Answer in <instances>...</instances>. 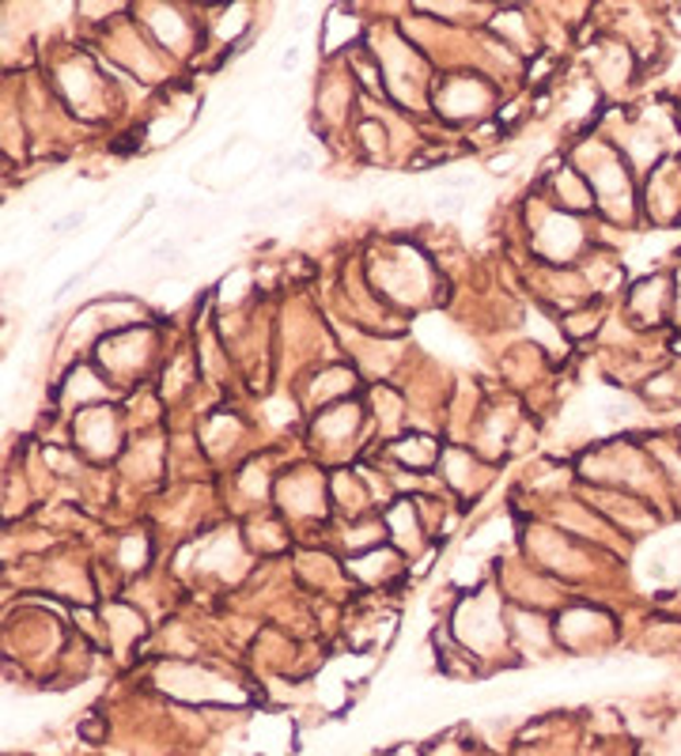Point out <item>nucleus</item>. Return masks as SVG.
Masks as SVG:
<instances>
[{
    "label": "nucleus",
    "mask_w": 681,
    "mask_h": 756,
    "mask_svg": "<svg viewBox=\"0 0 681 756\" xmlns=\"http://www.w3.org/2000/svg\"><path fill=\"white\" fill-rule=\"evenodd\" d=\"M640 216H647L652 224H674V220H681V163L678 159H663V163L647 174Z\"/></svg>",
    "instance_id": "obj_1"
},
{
    "label": "nucleus",
    "mask_w": 681,
    "mask_h": 756,
    "mask_svg": "<svg viewBox=\"0 0 681 756\" xmlns=\"http://www.w3.org/2000/svg\"><path fill=\"white\" fill-rule=\"evenodd\" d=\"M629 318L644 330L663 325L670 318L674 322V281L667 276H647L629 292Z\"/></svg>",
    "instance_id": "obj_2"
},
{
    "label": "nucleus",
    "mask_w": 681,
    "mask_h": 756,
    "mask_svg": "<svg viewBox=\"0 0 681 756\" xmlns=\"http://www.w3.org/2000/svg\"><path fill=\"white\" fill-rule=\"evenodd\" d=\"M591 73H595V79L602 87H621L629 84L632 76V50L624 42H602L595 65H591Z\"/></svg>",
    "instance_id": "obj_3"
},
{
    "label": "nucleus",
    "mask_w": 681,
    "mask_h": 756,
    "mask_svg": "<svg viewBox=\"0 0 681 756\" xmlns=\"http://www.w3.org/2000/svg\"><path fill=\"white\" fill-rule=\"evenodd\" d=\"M394 454H398L401 466H406L409 473H424L435 461V443L428 439V435H409V439L394 443Z\"/></svg>",
    "instance_id": "obj_4"
},
{
    "label": "nucleus",
    "mask_w": 681,
    "mask_h": 756,
    "mask_svg": "<svg viewBox=\"0 0 681 756\" xmlns=\"http://www.w3.org/2000/svg\"><path fill=\"white\" fill-rule=\"evenodd\" d=\"M602 330V318H598V307H575L572 314L565 318V333L572 340L580 337H595V333Z\"/></svg>",
    "instance_id": "obj_5"
},
{
    "label": "nucleus",
    "mask_w": 681,
    "mask_h": 756,
    "mask_svg": "<svg viewBox=\"0 0 681 756\" xmlns=\"http://www.w3.org/2000/svg\"><path fill=\"white\" fill-rule=\"evenodd\" d=\"M360 148L368 151L371 159H386V151H391V140H386V129L379 122H360Z\"/></svg>",
    "instance_id": "obj_6"
},
{
    "label": "nucleus",
    "mask_w": 681,
    "mask_h": 756,
    "mask_svg": "<svg viewBox=\"0 0 681 756\" xmlns=\"http://www.w3.org/2000/svg\"><path fill=\"white\" fill-rule=\"evenodd\" d=\"M674 322L681 325V269H678V276H674Z\"/></svg>",
    "instance_id": "obj_7"
}]
</instances>
